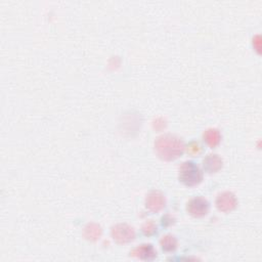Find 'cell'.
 I'll use <instances>...</instances> for the list:
<instances>
[{
	"label": "cell",
	"mask_w": 262,
	"mask_h": 262,
	"mask_svg": "<svg viewBox=\"0 0 262 262\" xmlns=\"http://www.w3.org/2000/svg\"><path fill=\"white\" fill-rule=\"evenodd\" d=\"M154 147L158 157L164 161H174L178 159L185 150L183 140L170 134L157 138Z\"/></svg>",
	"instance_id": "6da1fadb"
},
{
	"label": "cell",
	"mask_w": 262,
	"mask_h": 262,
	"mask_svg": "<svg viewBox=\"0 0 262 262\" xmlns=\"http://www.w3.org/2000/svg\"><path fill=\"white\" fill-rule=\"evenodd\" d=\"M178 178L186 186H194L203 180V171L192 161L183 162L178 169Z\"/></svg>",
	"instance_id": "7a4b0ae2"
},
{
	"label": "cell",
	"mask_w": 262,
	"mask_h": 262,
	"mask_svg": "<svg viewBox=\"0 0 262 262\" xmlns=\"http://www.w3.org/2000/svg\"><path fill=\"white\" fill-rule=\"evenodd\" d=\"M111 236L118 244H126L136 238L135 228L126 223H118L111 230Z\"/></svg>",
	"instance_id": "3957f363"
},
{
	"label": "cell",
	"mask_w": 262,
	"mask_h": 262,
	"mask_svg": "<svg viewBox=\"0 0 262 262\" xmlns=\"http://www.w3.org/2000/svg\"><path fill=\"white\" fill-rule=\"evenodd\" d=\"M210 209L209 202L202 196H194L186 204V211L195 218H201L208 214Z\"/></svg>",
	"instance_id": "277c9868"
},
{
	"label": "cell",
	"mask_w": 262,
	"mask_h": 262,
	"mask_svg": "<svg viewBox=\"0 0 262 262\" xmlns=\"http://www.w3.org/2000/svg\"><path fill=\"white\" fill-rule=\"evenodd\" d=\"M238 199L234 192L223 191L220 192L216 198V207L221 212H231L236 209Z\"/></svg>",
	"instance_id": "5b68a950"
},
{
	"label": "cell",
	"mask_w": 262,
	"mask_h": 262,
	"mask_svg": "<svg viewBox=\"0 0 262 262\" xmlns=\"http://www.w3.org/2000/svg\"><path fill=\"white\" fill-rule=\"evenodd\" d=\"M166 204L165 195L159 190H152L148 193L146 198V207L151 212L157 213L161 211Z\"/></svg>",
	"instance_id": "8992f818"
},
{
	"label": "cell",
	"mask_w": 262,
	"mask_h": 262,
	"mask_svg": "<svg viewBox=\"0 0 262 262\" xmlns=\"http://www.w3.org/2000/svg\"><path fill=\"white\" fill-rule=\"evenodd\" d=\"M130 254L141 260H153L157 257V251L151 244H143L134 249Z\"/></svg>",
	"instance_id": "52a82bcc"
},
{
	"label": "cell",
	"mask_w": 262,
	"mask_h": 262,
	"mask_svg": "<svg viewBox=\"0 0 262 262\" xmlns=\"http://www.w3.org/2000/svg\"><path fill=\"white\" fill-rule=\"evenodd\" d=\"M223 166V161L221 157L217 154H209L203 160L204 170L208 173H216Z\"/></svg>",
	"instance_id": "ba28073f"
},
{
	"label": "cell",
	"mask_w": 262,
	"mask_h": 262,
	"mask_svg": "<svg viewBox=\"0 0 262 262\" xmlns=\"http://www.w3.org/2000/svg\"><path fill=\"white\" fill-rule=\"evenodd\" d=\"M203 140L210 148H216L221 142L220 131L216 128H208L204 131Z\"/></svg>",
	"instance_id": "9c48e42d"
},
{
	"label": "cell",
	"mask_w": 262,
	"mask_h": 262,
	"mask_svg": "<svg viewBox=\"0 0 262 262\" xmlns=\"http://www.w3.org/2000/svg\"><path fill=\"white\" fill-rule=\"evenodd\" d=\"M102 234H103L102 227L97 223H94V222L88 223L83 230L84 238L88 241H91V242H94V241L99 240L101 238Z\"/></svg>",
	"instance_id": "30bf717a"
},
{
	"label": "cell",
	"mask_w": 262,
	"mask_h": 262,
	"mask_svg": "<svg viewBox=\"0 0 262 262\" xmlns=\"http://www.w3.org/2000/svg\"><path fill=\"white\" fill-rule=\"evenodd\" d=\"M160 245L165 252H172L177 248V240L172 235H165L161 238Z\"/></svg>",
	"instance_id": "8fae6325"
},
{
	"label": "cell",
	"mask_w": 262,
	"mask_h": 262,
	"mask_svg": "<svg viewBox=\"0 0 262 262\" xmlns=\"http://www.w3.org/2000/svg\"><path fill=\"white\" fill-rule=\"evenodd\" d=\"M185 149H186L187 154L192 156V157L199 156L202 153V151H203V147L201 146V144L199 142H191V143H189L188 146Z\"/></svg>",
	"instance_id": "7c38bea8"
},
{
	"label": "cell",
	"mask_w": 262,
	"mask_h": 262,
	"mask_svg": "<svg viewBox=\"0 0 262 262\" xmlns=\"http://www.w3.org/2000/svg\"><path fill=\"white\" fill-rule=\"evenodd\" d=\"M143 233L146 236H152L157 233V224L154 220H147L143 225Z\"/></svg>",
	"instance_id": "4fadbf2b"
},
{
	"label": "cell",
	"mask_w": 262,
	"mask_h": 262,
	"mask_svg": "<svg viewBox=\"0 0 262 262\" xmlns=\"http://www.w3.org/2000/svg\"><path fill=\"white\" fill-rule=\"evenodd\" d=\"M174 222V219L173 217H171L170 215H166L162 218V223L163 225H171L172 223Z\"/></svg>",
	"instance_id": "5bb4252c"
}]
</instances>
